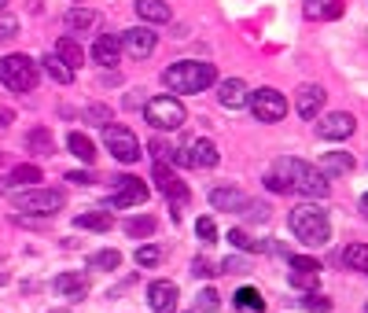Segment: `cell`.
Returning a JSON list of instances; mask_svg holds the SVG:
<instances>
[{"label":"cell","instance_id":"6da1fadb","mask_svg":"<svg viewBox=\"0 0 368 313\" xmlns=\"http://www.w3.org/2000/svg\"><path fill=\"white\" fill-rule=\"evenodd\" d=\"M273 174L288 184V192H298V196H306V199H324L332 192V184L328 177H324L313 162H302V159H276L273 166Z\"/></svg>","mask_w":368,"mask_h":313},{"label":"cell","instance_id":"7a4b0ae2","mask_svg":"<svg viewBox=\"0 0 368 313\" xmlns=\"http://www.w3.org/2000/svg\"><path fill=\"white\" fill-rule=\"evenodd\" d=\"M162 81H166V89L169 92H206L214 81H218V67L206 59H181V63H173V67L162 70Z\"/></svg>","mask_w":368,"mask_h":313},{"label":"cell","instance_id":"3957f363","mask_svg":"<svg viewBox=\"0 0 368 313\" xmlns=\"http://www.w3.org/2000/svg\"><path fill=\"white\" fill-rule=\"evenodd\" d=\"M288 225H291V233L306 243V247H324V243L332 240L328 211L317 206V203H298L295 211H291V218H288Z\"/></svg>","mask_w":368,"mask_h":313},{"label":"cell","instance_id":"277c9868","mask_svg":"<svg viewBox=\"0 0 368 313\" xmlns=\"http://www.w3.org/2000/svg\"><path fill=\"white\" fill-rule=\"evenodd\" d=\"M67 206V192L63 188H30V192L11 196V211L30 214V218H52Z\"/></svg>","mask_w":368,"mask_h":313},{"label":"cell","instance_id":"5b68a950","mask_svg":"<svg viewBox=\"0 0 368 313\" xmlns=\"http://www.w3.org/2000/svg\"><path fill=\"white\" fill-rule=\"evenodd\" d=\"M37 78H41V70H37V63L26 52H11V55L0 59V85H4V89L30 92L37 85Z\"/></svg>","mask_w":368,"mask_h":313},{"label":"cell","instance_id":"8992f818","mask_svg":"<svg viewBox=\"0 0 368 313\" xmlns=\"http://www.w3.org/2000/svg\"><path fill=\"white\" fill-rule=\"evenodd\" d=\"M144 122L159 133H173L188 122V115H184V103L177 96H151L144 103Z\"/></svg>","mask_w":368,"mask_h":313},{"label":"cell","instance_id":"52a82bcc","mask_svg":"<svg viewBox=\"0 0 368 313\" xmlns=\"http://www.w3.org/2000/svg\"><path fill=\"white\" fill-rule=\"evenodd\" d=\"M151 181L159 184V192L169 199V214H173V221L181 218V211L191 203V192H188V184L169 170L166 162H151Z\"/></svg>","mask_w":368,"mask_h":313},{"label":"cell","instance_id":"ba28073f","mask_svg":"<svg viewBox=\"0 0 368 313\" xmlns=\"http://www.w3.org/2000/svg\"><path fill=\"white\" fill-rule=\"evenodd\" d=\"M103 144H107V152H111L118 162H125V166H133L144 152H140V140H137V133L129 129V125H115V122H107L103 125Z\"/></svg>","mask_w":368,"mask_h":313},{"label":"cell","instance_id":"9c48e42d","mask_svg":"<svg viewBox=\"0 0 368 313\" xmlns=\"http://www.w3.org/2000/svg\"><path fill=\"white\" fill-rule=\"evenodd\" d=\"M247 103H251V111H254V118L258 122H280L288 115V100H284V92H276V89H254L251 96H247Z\"/></svg>","mask_w":368,"mask_h":313},{"label":"cell","instance_id":"30bf717a","mask_svg":"<svg viewBox=\"0 0 368 313\" xmlns=\"http://www.w3.org/2000/svg\"><path fill=\"white\" fill-rule=\"evenodd\" d=\"M115 184V196H111V206H144L147 203V184L133 174H122V177H111Z\"/></svg>","mask_w":368,"mask_h":313},{"label":"cell","instance_id":"8fae6325","mask_svg":"<svg viewBox=\"0 0 368 313\" xmlns=\"http://www.w3.org/2000/svg\"><path fill=\"white\" fill-rule=\"evenodd\" d=\"M155 45H159V33L151 26H129L122 33V52H129L133 59H147L155 52Z\"/></svg>","mask_w":368,"mask_h":313},{"label":"cell","instance_id":"7c38bea8","mask_svg":"<svg viewBox=\"0 0 368 313\" xmlns=\"http://www.w3.org/2000/svg\"><path fill=\"white\" fill-rule=\"evenodd\" d=\"M357 129V122L350 111H332V115H324L317 122V137L320 140H346V137H354Z\"/></svg>","mask_w":368,"mask_h":313},{"label":"cell","instance_id":"4fadbf2b","mask_svg":"<svg viewBox=\"0 0 368 313\" xmlns=\"http://www.w3.org/2000/svg\"><path fill=\"white\" fill-rule=\"evenodd\" d=\"M247 192L243 188H236V184H221V188H210V206L214 211H225V214H240L243 206H247Z\"/></svg>","mask_w":368,"mask_h":313},{"label":"cell","instance_id":"5bb4252c","mask_svg":"<svg viewBox=\"0 0 368 313\" xmlns=\"http://www.w3.org/2000/svg\"><path fill=\"white\" fill-rule=\"evenodd\" d=\"M147 306H151V313H173L177 309V284L173 280H151L147 284Z\"/></svg>","mask_w":368,"mask_h":313},{"label":"cell","instance_id":"9a60e30c","mask_svg":"<svg viewBox=\"0 0 368 313\" xmlns=\"http://www.w3.org/2000/svg\"><path fill=\"white\" fill-rule=\"evenodd\" d=\"M93 59H96V67L115 70L122 63V37L118 33H100L96 45H93Z\"/></svg>","mask_w":368,"mask_h":313},{"label":"cell","instance_id":"2e32d148","mask_svg":"<svg viewBox=\"0 0 368 313\" xmlns=\"http://www.w3.org/2000/svg\"><path fill=\"white\" fill-rule=\"evenodd\" d=\"M324 100H328V92L310 81V85H302V89H298V96H295V111H298L302 118H306V122H313V118L324 111Z\"/></svg>","mask_w":368,"mask_h":313},{"label":"cell","instance_id":"e0dca14e","mask_svg":"<svg viewBox=\"0 0 368 313\" xmlns=\"http://www.w3.org/2000/svg\"><path fill=\"white\" fill-rule=\"evenodd\" d=\"M56 291H59V299H67V302L89 299V273H63V277H56Z\"/></svg>","mask_w":368,"mask_h":313},{"label":"cell","instance_id":"ac0fdd59","mask_svg":"<svg viewBox=\"0 0 368 313\" xmlns=\"http://www.w3.org/2000/svg\"><path fill=\"white\" fill-rule=\"evenodd\" d=\"M247 81H240V78H225V81H218V100L225 103L228 111H240V107H247Z\"/></svg>","mask_w":368,"mask_h":313},{"label":"cell","instance_id":"d6986e66","mask_svg":"<svg viewBox=\"0 0 368 313\" xmlns=\"http://www.w3.org/2000/svg\"><path fill=\"white\" fill-rule=\"evenodd\" d=\"M133 8H137V15L144 18L147 26H166L169 18H173V11H169L166 0H137Z\"/></svg>","mask_w":368,"mask_h":313},{"label":"cell","instance_id":"ffe728a7","mask_svg":"<svg viewBox=\"0 0 368 313\" xmlns=\"http://www.w3.org/2000/svg\"><path fill=\"white\" fill-rule=\"evenodd\" d=\"M317 170H320L324 177H346V174L354 170V155H350V152H324V159H320Z\"/></svg>","mask_w":368,"mask_h":313},{"label":"cell","instance_id":"44dd1931","mask_svg":"<svg viewBox=\"0 0 368 313\" xmlns=\"http://www.w3.org/2000/svg\"><path fill=\"white\" fill-rule=\"evenodd\" d=\"M188 159H191V166H199V170H214L221 155H218V144H214V140H206V137H199L196 144H191Z\"/></svg>","mask_w":368,"mask_h":313},{"label":"cell","instance_id":"7402d4cb","mask_svg":"<svg viewBox=\"0 0 368 313\" xmlns=\"http://www.w3.org/2000/svg\"><path fill=\"white\" fill-rule=\"evenodd\" d=\"M306 18L310 23H328V18H339L342 15V0H306Z\"/></svg>","mask_w":368,"mask_h":313},{"label":"cell","instance_id":"603a6c76","mask_svg":"<svg viewBox=\"0 0 368 313\" xmlns=\"http://www.w3.org/2000/svg\"><path fill=\"white\" fill-rule=\"evenodd\" d=\"M67 152H70L78 162H85V166L96 162V148H93V140L85 137V133H70V137H67Z\"/></svg>","mask_w":368,"mask_h":313},{"label":"cell","instance_id":"cb8c5ba5","mask_svg":"<svg viewBox=\"0 0 368 313\" xmlns=\"http://www.w3.org/2000/svg\"><path fill=\"white\" fill-rule=\"evenodd\" d=\"M26 152H30V155H52V152H56L52 129H30V133H26Z\"/></svg>","mask_w":368,"mask_h":313},{"label":"cell","instance_id":"d4e9b609","mask_svg":"<svg viewBox=\"0 0 368 313\" xmlns=\"http://www.w3.org/2000/svg\"><path fill=\"white\" fill-rule=\"evenodd\" d=\"M41 67H45V74H48L52 81H59V85H70V81H74V70H70V67H67V63H63L56 52L41 59Z\"/></svg>","mask_w":368,"mask_h":313},{"label":"cell","instance_id":"484cf974","mask_svg":"<svg viewBox=\"0 0 368 313\" xmlns=\"http://www.w3.org/2000/svg\"><path fill=\"white\" fill-rule=\"evenodd\" d=\"M74 225L78 228H93V233H107L115 221H111V211H89V214H78Z\"/></svg>","mask_w":368,"mask_h":313},{"label":"cell","instance_id":"4316f807","mask_svg":"<svg viewBox=\"0 0 368 313\" xmlns=\"http://www.w3.org/2000/svg\"><path fill=\"white\" fill-rule=\"evenodd\" d=\"M56 55H59L63 63H67L70 70H78V67H81V45H78L74 37H59V41H56Z\"/></svg>","mask_w":368,"mask_h":313},{"label":"cell","instance_id":"83f0119b","mask_svg":"<svg viewBox=\"0 0 368 313\" xmlns=\"http://www.w3.org/2000/svg\"><path fill=\"white\" fill-rule=\"evenodd\" d=\"M342 265L357 269V273H368V243H350L342 250Z\"/></svg>","mask_w":368,"mask_h":313},{"label":"cell","instance_id":"f1b7e54d","mask_svg":"<svg viewBox=\"0 0 368 313\" xmlns=\"http://www.w3.org/2000/svg\"><path fill=\"white\" fill-rule=\"evenodd\" d=\"M8 181H11V188H23V184H37V181H45V177H41V166L23 162V166H11Z\"/></svg>","mask_w":368,"mask_h":313},{"label":"cell","instance_id":"f546056e","mask_svg":"<svg viewBox=\"0 0 368 313\" xmlns=\"http://www.w3.org/2000/svg\"><path fill=\"white\" fill-rule=\"evenodd\" d=\"M155 225H159V221L151 218V214H140V218H129V221H125V236H129V240H147L151 233H155Z\"/></svg>","mask_w":368,"mask_h":313},{"label":"cell","instance_id":"4dcf8cb0","mask_svg":"<svg viewBox=\"0 0 368 313\" xmlns=\"http://www.w3.org/2000/svg\"><path fill=\"white\" fill-rule=\"evenodd\" d=\"M236 306H240V309H254V313H262L266 309V299H262V291H258V287H240V291H236Z\"/></svg>","mask_w":368,"mask_h":313},{"label":"cell","instance_id":"1f68e13d","mask_svg":"<svg viewBox=\"0 0 368 313\" xmlns=\"http://www.w3.org/2000/svg\"><path fill=\"white\" fill-rule=\"evenodd\" d=\"M93 23H96V11H93V8H70V11H67V26H70L74 33H85Z\"/></svg>","mask_w":368,"mask_h":313},{"label":"cell","instance_id":"d6a6232c","mask_svg":"<svg viewBox=\"0 0 368 313\" xmlns=\"http://www.w3.org/2000/svg\"><path fill=\"white\" fill-rule=\"evenodd\" d=\"M228 243H232L236 250H247V255H258V250H266V243H262V240H251L243 228H232V233H228Z\"/></svg>","mask_w":368,"mask_h":313},{"label":"cell","instance_id":"836d02e7","mask_svg":"<svg viewBox=\"0 0 368 313\" xmlns=\"http://www.w3.org/2000/svg\"><path fill=\"white\" fill-rule=\"evenodd\" d=\"M118 265H122L118 250H96V255H89V269H118Z\"/></svg>","mask_w":368,"mask_h":313},{"label":"cell","instance_id":"e575fe53","mask_svg":"<svg viewBox=\"0 0 368 313\" xmlns=\"http://www.w3.org/2000/svg\"><path fill=\"white\" fill-rule=\"evenodd\" d=\"M196 309H199V313H218V309H221V295H218L214 287H203L199 295H196Z\"/></svg>","mask_w":368,"mask_h":313},{"label":"cell","instance_id":"d590c367","mask_svg":"<svg viewBox=\"0 0 368 313\" xmlns=\"http://www.w3.org/2000/svg\"><path fill=\"white\" fill-rule=\"evenodd\" d=\"M317 280H320V273H310V269H291V284L298 291H317Z\"/></svg>","mask_w":368,"mask_h":313},{"label":"cell","instance_id":"8d00e7d4","mask_svg":"<svg viewBox=\"0 0 368 313\" xmlns=\"http://www.w3.org/2000/svg\"><path fill=\"white\" fill-rule=\"evenodd\" d=\"M298 306H302V309H317V313H328V309H332V299L317 295V291H306V295L298 299Z\"/></svg>","mask_w":368,"mask_h":313},{"label":"cell","instance_id":"74e56055","mask_svg":"<svg viewBox=\"0 0 368 313\" xmlns=\"http://www.w3.org/2000/svg\"><path fill=\"white\" fill-rule=\"evenodd\" d=\"M159 262H162V250H159L155 243L137 247V265H159Z\"/></svg>","mask_w":368,"mask_h":313},{"label":"cell","instance_id":"f35d334b","mask_svg":"<svg viewBox=\"0 0 368 313\" xmlns=\"http://www.w3.org/2000/svg\"><path fill=\"white\" fill-rule=\"evenodd\" d=\"M196 236L203 243H218V225H214V218H199L196 221Z\"/></svg>","mask_w":368,"mask_h":313},{"label":"cell","instance_id":"ab89813d","mask_svg":"<svg viewBox=\"0 0 368 313\" xmlns=\"http://www.w3.org/2000/svg\"><path fill=\"white\" fill-rule=\"evenodd\" d=\"M15 33H19V15L0 11V41H11Z\"/></svg>","mask_w":368,"mask_h":313},{"label":"cell","instance_id":"60d3db41","mask_svg":"<svg viewBox=\"0 0 368 313\" xmlns=\"http://www.w3.org/2000/svg\"><path fill=\"white\" fill-rule=\"evenodd\" d=\"M240 214H247L251 221H266V218H269V206H266V203H258V199H247V206H243Z\"/></svg>","mask_w":368,"mask_h":313},{"label":"cell","instance_id":"b9f144b4","mask_svg":"<svg viewBox=\"0 0 368 313\" xmlns=\"http://www.w3.org/2000/svg\"><path fill=\"white\" fill-rule=\"evenodd\" d=\"M191 273L196 277H218V265L206 262V258H191Z\"/></svg>","mask_w":368,"mask_h":313},{"label":"cell","instance_id":"7bdbcfd3","mask_svg":"<svg viewBox=\"0 0 368 313\" xmlns=\"http://www.w3.org/2000/svg\"><path fill=\"white\" fill-rule=\"evenodd\" d=\"M89 118H93V125H107V122H111V107H107V103H93Z\"/></svg>","mask_w":368,"mask_h":313},{"label":"cell","instance_id":"ee69618b","mask_svg":"<svg viewBox=\"0 0 368 313\" xmlns=\"http://www.w3.org/2000/svg\"><path fill=\"white\" fill-rule=\"evenodd\" d=\"M288 262H291V269H310V273H320V265H317L313 258H302V255H291Z\"/></svg>","mask_w":368,"mask_h":313},{"label":"cell","instance_id":"f6af8a7d","mask_svg":"<svg viewBox=\"0 0 368 313\" xmlns=\"http://www.w3.org/2000/svg\"><path fill=\"white\" fill-rule=\"evenodd\" d=\"M67 181H74V184H96V177H93L89 170H70Z\"/></svg>","mask_w":368,"mask_h":313},{"label":"cell","instance_id":"bcb514c9","mask_svg":"<svg viewBox=\"0 0 368 313\" xmlns=\"http://www.w3.org/2000/svg\"><path fill=\"white\" fill-rule=\"evenodd\" d=\"M218 273H243V258H225Z\"/></svg>","mask_w":368,"mask_h":313},{"label":"cell","instance_id":"7dc6e473","mask_svg":"<svg viewBox=\"0 0 368 313\" xmlns=\"http://www.w3.org/2000/svg\"><path fill=\"white\" fill-rule=\"evenodd\" d=\"M266 188H269V192H280V196H284V192H288V184H284V181H280V177H276L273 170H269V177H266Z\"/></svg>","mask_w":368,"mask_h":313},{"label":"cell","instance_id":"c3c4849f","mask_svg":"<svg viewBox=\"0 0 368 313\" xmlns=\"http://www.w3.org/2000/svg\"><path fill=\"white\" fill-rule=\"evenodd\" d=\"M125 107H140V103H147V100H140V89H133V92H125Z\"/></svg>","mask_w":368,"mask_h":313},{"label":"cell","instance_id":"681fc988","mask_svg":"<svg viewBox=\"0 0 368 313\" xmlns=\"http://www.w3.org/2000/svg\"><path fill=\"white\" fill-rule=\"evenodd\" d=\"M11 122H15V115H11V111H0V137H4V133L11 129Z\"/></svg>","mask_w":368,"mask_h":313},{"label":"cell","instance_id":"f907efd6","mask_svg":"<svg viewBox=\"0 0 368 313\" xmlns=\"http://www.w3.org/2000/svg\"><path fill=\"white\" fill-rule=\"evenodd\" d=\"M0 192H11V181H8V174L0 177Z\"/></svg>","mask_w":368,"mask_h":313},{"label":"cell","instance_id":"816d5d0a","mask_svg":"<svg viewBox=\"0 0 368 313\" xmlns=\"http://www.w3.org/2000/svg\"><path fill=\"white\" fill-rule=\"evenodd\" d=\"M4 284H8V277H4V273H0V287H4Z\"/></svg>","mask_w":368,"mask_h":313},{"label":"cell","instance_id":"f5cc1de1","mask_svg":"<svg viewBox=\"0 0 368 313\" xmlns=\"http://www.w3.org/2000/svg\"><path fill=\"white\" fill-rule=\"evenodd\" d=\"M364 211H368V192H364Z\"/></svg>","mask_w":368,"mask_h":313},{"label":"cell","instance_id":"db71d44e","mask_svg":"<svg viewBox=\"0 0 368 313\" xmlns=\"http://www.w3.org/2000/svg\"><path fill=\"white\" fill-rule=\"evenodd\" d=\"M4 4H8V0H0V11H4Z\"/></svg>","mask_w":368,"mask_h":313},{"label":"cell","instance_id":"11a10c76","mask_svg":"<svg viewBox=\"0 0 368 313\" xmlns=\"http://www.w3.org/2000/svg\"><path fill=\"white\" fill-rule=\"evenodd\" d=\"M364 313H368V302H364Z\"/></svg>","mask_w":368,"mask_h":313},{"label":"cell","instance_id":"9f6ffc18","mask_svg":"<svg viewBox=\"0 0 368 313\" xmlns=\"http://www.w3.org/2000/svg\"><path fill=\"white\" fill-rule=\"evenodd\" d=\"M0 162H4V155H0Z\"/></svg>","mask_w":368,"mask_h":313}]
</instances>
